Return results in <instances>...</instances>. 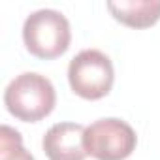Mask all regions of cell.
<instances>
[{"label": "cell", "mask_w": 160, "mask_h": 160, "mask_svg": "<svg viewBox=\"0 0 160 160\" xmlns=\"http://www.w3.org/2000/svg\"><path fill=\"white\" fill-rule=\"evenodd\" d=\"M57 102V92L49 79L38 72L15 75L4 91L6 109L23 122H38L47 117Z\"/></svg>", "instance_id": "obj_1"}, {"label": "cell", "mask_w": 160, "mask_h": 160, "mask_svg": "<svg viewBox=\"0 0 160 160\" xmlns=\"http://www.w3.org/2000/svg\"><path fill=\"white\" fill-rule=\"evenodd\" d=\"M72 30L68 19L51 8L32 12L23 25V42L38 58H57L70 47Z\"/></svg>", "instance_id": "obj_2"}, {"label": "cell", "mask_w": 160, "mask_h": 160, "mask_svg": "<svg viewBox=\"0 0 160 160\" xmlns=\"http://www.w3.org/2000/svg\"><path fill=\"white\" fill-rule=\"evenodd\" d=\"M113 62L98 49L79 51L68 66V81L72 91L85 100H100L113 87Z\"/></svg>", "instance_id": "obj_3"}, {"label": "cell", "mask_w": 160, "mask_h": 160, "mask_svg": "<svg viewBox=\"0 0 160 160\" xmlns=\"http://www.w3.org/2000/svg\"><path fill=\"white\" fill-rule=\"evenodd\" d=\"M138 145L134 128L117 117L98 119L85 128V149L96 160H124Z\"/></svg>", "instance_id": "obj_4"}, {"label": "cell", "mask_w": 160, "mask_h": 160, "mask_svg": "<svg viewBox=\"0 0 160 160\" xmlns=\"http://www.w3.org/2000/svg\"><path fill=\"white\" fill-rule=\"evenodd\" d=\"M42 147L49 160H85V126L77 122H57L45 132Z\"/></svg>", "instance_id": "obj_5"}, {"label": "cell", "mask_w": 160, "mask_h": 160, "mask_svg": "<svg viewBox=\"0 0 160 160\" xmlns=\"http://www.w3.org/2000/svg\"><path fill=\"white\" fill-rule=\"evenodd\" d=\"M108 10L126 27L147 28L160 19V0H111Z\"/></svg>", "instance_id": "obj_6"}, {"label": "cell", "mask_w": 160, "mask_h": 160, "mask_svg": "<svg viewBox=\"0 0 160 160\" xmlns=\"http://www.w3.org/2000/svg\"><path fill=\"white\" fill-rule=\"evenodd\" d=\"M0 160H34V156L23 147L21 134L8 124H2L0 128Z\"/></svg>", "instance_id": "obj_7"}]
</instances>
